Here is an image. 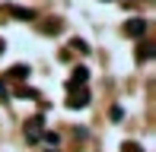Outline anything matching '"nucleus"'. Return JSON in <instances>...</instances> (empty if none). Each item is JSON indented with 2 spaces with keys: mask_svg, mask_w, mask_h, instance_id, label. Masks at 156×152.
I'll use <instances>...</instances> for the list:
<instances>
[{
  "mask_svg": "<svg viewBox=\"0 0 156 152\" xmlns=\"http://www.w3.org/2000/svg\"><path fill=\"white\" fill-rule=\"evenodd\" d=\"M124 32H127L131 38H144V35H147V19H127Z\"/></svg>",
  "mask_w": 156,
  "mask_h": 152,
  "instance_id": "obj_2",
  "label": "nucleus"
},
{
  "mask_svg": "<svg viewBox=\"0 0 156 152\" xmlns=\"http://www.w3.org/2000/svg\"><path fill=\"white\" fill-rule=\"evenodd\" d=\"M10 13H13V16H19V19H35V13H32V10H23V6H10Z\"/></svg>",
  "mask_w": 156,
  "mask_h": 152,
  "instance_id": "obj_6",
  "label": "nucleus"
},
{
  "mask_svg": "<svg viewBox=\"0 0 156 152\" xmlns=\"http://www.w3.org/2000/svg\"><path fill=\"white\" fill-rule=\"evenodd\" d=\"M121 152H144V146H137V143H124Z\"/></svg>",
  "mask_w": 156,
  "mask_h": 152,
  "instance_id": "obj_9",
  "label": "nucleus"
},
{
  "mask_svg": "<svg viewBox=\"0 0 156 152\" xmlns=\"http://www.w3.org/2000/svg\"><path fill=\"white\" fill-rule=\"evenodd\" d=\"M86 79H89V70H86V67H76V70H73V79L67 82V89H76V86H83Z\"/></svg>",
  "mask_w": 156,
  "mask_h": 152,
  "instance_id": "obj_4",
  "label": "nucleus"
},
{
  "mask_svg": "<svg viewBox=\"0 0 156 152\" xmlns=\"http://www.w3.org/2000/svg\"><path fill=\"white\" fill-rule=\"evenodd\" d=\"M153 57V48L150 45H140V51H137V60H150Z\"/></svg>",
  "mask_w": 156,
  "mask_h": 152,
  "instance_id": "obj_8",
  "label": "nucleus"
},
{
  "mask_svg": "<svg viewBox=\"0 0 156 152\" xmlns=\"http://www.w3.org/2000/svg\"><path fill=\"white\" fill-rule=\"evenodd\" d=\"M41 140H45L48 146L54 149V146H58V143H61V136H58V133H51V130H48V133H41Z\"/></svg>",
  "mask_w": 156,
  "mask_h": 152,
  "instance_id": "obj_7",
  "label": "nucleus"
},
{
  "mask_svg": "<svg viewBox=\"0 0 156 152\" xmlns=\"http://www.w3.org/2000/svg\"><path fill=\"white\" fill-rule=\"evenodd\" d=\"M41 124H45V117H32V121H26V140L29 143H38L41 140Z\"/></svg>",
  "mask_w": 156,
  "mask_h": 152,
  "instance_id": "obj_1",
  "label": "nucleus"
},
{
  "mask_svg": "<svg viewBox=\"0 0 156 152\" xmlns=\"http://www.w3.org/2000/svg\"><path fill=\"white\" fill-rule=\"evenodd\" d=\"M3 51H6V41H3V38H0V54H3Z\"/></svg>",
  "mask_w": 156,
  "mask_h": 152,
  "instance_id": "obj_11",
  "label": "nucleus"
},
{
  "mask_svg": "<svg viewBox=\"0 0 156 152\" xmlns=\"http://www.w3.org/2000/svg\"><path fill=\"white\" fill-rule=\"evenodd\" d=\"M86 105H89V92H86V89H83L80 95L73 92V95L67 98V108H86Z\"/></svg>",
  "mask_w": 156,
  "mask_h": 152,
  "instance_id": "obj_3",
  "label": "nucleus"
},
{
  "mask_svg": "<svg viewBox=\"0 0 156 152\" xmlns=\"http://www.w3.org/2000/svg\"><path fill=\"white\" fill-rule=\"evenodd\" d=\"M51 152H58V149H51Z\"/></svg>",
  "mask_w": 156,
  "mask_h": 152,
  "instance_id": "obj_12",
  "label": "nucleus"
},
{
  "mask_svg": "<svg viewBox=\"0 0 156 152\" xmlns=\"http://www.w3.org/2000/svg\"><path fill=\"white\" fill-rule=\"evenodd\" d=\"M26 76H29V67H26V64H16L10 70V79H26Z\"/></svg>",
  "mask_w": 156,
  "mask_h": 152,
  "instance_id": "obj_5",
  "label": "nucleus"
},
{
  "mask_svg": "<svg viewBox=\"0 0 156 152\" xmlns=\"http://www.w3.org/2000/svg\"><path fill=\"white\" fill-rule=\"evenodd\" d=\"M73 48H76V51H80V54H86V41H80V38H73Z\"/></svg>",
  "mask_w": 156,
  "mask_h": 152,
  "instance_id": "obj_10",
  "label": "nucleus"
}]
</instances>
